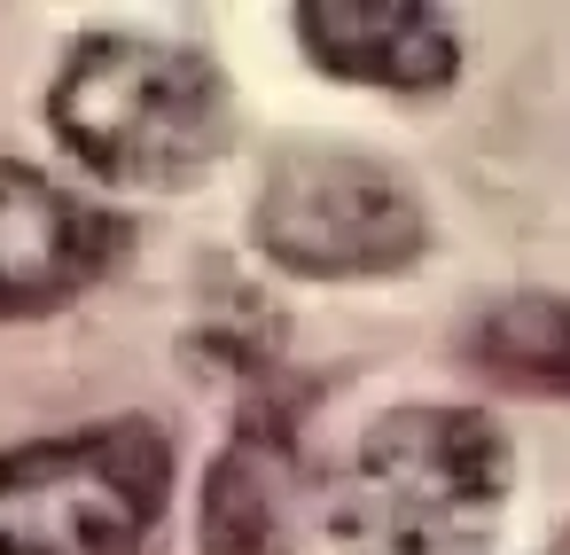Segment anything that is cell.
<instances>
[{
  "label": "cell",
  "mask_w": 570,
  "mask_h": 555,
  "mask_svg": "<svg viewBox=\"0 0 570 555\" xmlns=\"http://www.w3.org/2000/svg\"><path fill=\"white\" fill-rule=\"evenodd\" d=\"M508 438L476 407L383 415L328 485V539L344 555H469L500 524Z\"/></svg>",
  "instance_id": "6da1fadb"
},
{
  "label": "cell",
  "mask_w": 570,
  "mask_h": 555,
  "mask_svg": "<svg viewBox=\"0 0 570 555\" xmlns=\"http://www.w3.org/2000/svg\"><path fill=\"white\" fill-rule=\"evenodd\" d=\"M173 500V446L149 422H95L0 454V555H149Z\"/></svg>",
  "instance_id": "3957f363"
},
{
  "label": "cell",
  "mask_w": 570,
  "mask_h": 555,
  "mask_svg": "<svg viewBox=\"0 0 570 555\" xmlns=\"http://www.w3.org/2000/svg\"><path fill=\"white\" fill-rule=\"evenodd\" d=\"M297 438L282 415H243L204 485V555H297Z\"/></svg>",
  "instance_id": "52a82bcc"
},
{
  "label": "cell",
  "mask_w": 570,
  "mask_h": 555,
  "mask_svg": "<svg viewBox=\"0 0 570 555\" xmlns=\"http://www.w3.org/2000/svg\"><path fill=\"white\" fill-rule=\"evenodd\" d=\"M48 118L110 188H180L227 149V87L196 48L95 32L71 48Z\"/></svg>",
  "instance_id": "7a4b0ae2"
},
{
  "label": "cell",
  "mask_w": 570,
  "mask_h": 555,
  "mask_svg": "<svg viewBox=\"0 0 570 555\" xmlns=\"http://www.w3.org/2000/svg\"><path fill=\"white\" fill-rule=\"evenodd\" d=\"M118 259V220L32 165H0V321L79 298Z\"/></svg>",
  "instance_id": "5b68a950"
},
{
  "label": "cell",
  "mask_w": 570,
  "mask_h": 555,
  "mask_svg": "<svg viewBox=\"0 0 570 555\" xmlns=\"http://www.w3.org/2000/svg\"><path fill=\"white\" fill-rule=\"evenodd\" d=\"M250 235L289 274L352 282V274H399L406 259H422L430 220H422V196L391 165H375L360 149L297 142L266 165Z\"/></svg>",
  "instance_id": "277c9868"
},
{
  "label": "cell",
  "mask_w": 570,
  "mask_h": 555,
  "mask_svg": "<svg viewBox=\"0 0 570 555\" xmlns=\"http://www.w3.org/2000/svg\"><path fill=\"white\" fill-rule=\"evenodd\" d=\"M469 368L531 399H570V298L523 290L484 305L469 321Z\"/></svg>",
  "instance_id": "ba28073f"
},
{
  "label": "cell",
  "mask_w": 570,
  "mask_h": 555,
  "mask_svg": "<svg viewBox=\"0 0 570 555\" xmlns=\"http://www.w3.org/2000/svg\"><path fill=\"white\" fill-rule=\"evenodd\" d=\"M297 17H305L297 32H305L313 64L352 79V87L422 95V87L453 79V32L422 0H313Z\"/></svg>",
  "instance_id": "8992f818"
}]
</instances>
